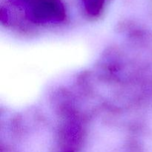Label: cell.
I'll return each mask as SVG.
<instances>
[{"label": "cell", "mask_w": 152, "mask_h": 152, "mask_svg": "<svg viewBox=\"0 0 152 152\" xmlns=\"http://www.w3.org/2000/svg\"><path fill=\"white\" fill-rule=\"evenodd\" d=\"M35 23H55L65 19V10L60 0H13Z\"/></svg>", "instance_id": "cell-1"}, {"label": "cell", "mask_w": 152, "mask_h": 152, "mask_svg": "<svg viewBox=\"0 0 152 152\" xmlns=\"http://www.w3.org/2000/svg\"><path fill=\"white\" fill-rule=\"evenodd\" d=\"M85 7L90 14L96 15L102 10L105 0H83Z\"/></svg>", "instance_id": "cell-2"}]
</instances>
